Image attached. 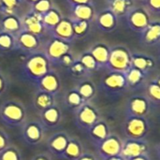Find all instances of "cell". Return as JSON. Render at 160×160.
<instances>
[{
	"label": "cell",
	"mask_w": 160,
	"mask_h": 160,
	"mask_svg": "<svg viewBox=\"0 0 160 160\" xmlns=\"http://www.w3.org/2000/svg\"><path fill=\"white\" fill-rule=\"evenodd\" d=\"M151 15L144 6H133L126 15L128 25L132 31L141 35L153 21Z\"/></svg>",
	"instance_id": "cell-1"
},
{
	"label": "cell",
	"mask_w": 160,
	"mask_h": 160,
	"mask_svg": "<svg viewBox=\"0 0 160 160\" xmlns=\"http://www.w3.org/2000/svg\"><path fill=\"white\" fill-rule=\"evenodd\" d=\"M131 53L129 50L122 46L112 49L106 67L110 71L126 73L131 68Z\"/></svg>",
	"instance_id": "cell-2"
},
{
	"label": "cell",
	"mask_w": 160,
	"mask_h": 160,
	"mask_svg": "<svg viewBox=\"0 0 160 160\" xmlns=\"http://www.w3.org/2000/svg\"><path fill=\"white\" fill-rule=\"evenodd\" d=\"M150 130V123L146 117L128 116L124 123V132L127 139H144Z\"/></svg>",
	"instance_id": "cell-3"
},
{
	"label": "cell",
	"mask_w": 160,
	"mask_h": 160,
	"mask_svg": "<svg viewBox=\"0 0 160 160\" xmlns=\"http://www.w3.org/2000/svg\"><path fill=\"white\" fill-rule=\"evenodd\" d=\"M0 116L9 126H20L24 121L25 110L19 102L8 101L1 107Z\"/></svg>",
	"instance_id": "cell-4"
},
{
	"label": "cell",
	"mask_w": 160,
	"mask_h": 160,
	"mask_svg": "<svg viewBox=\"0 0 160 160\" xmlns=\"http://www.w3.org/2000/svg\"><path fill=\"white\" fill-rule=\"evenodd\" d=\"M152 103L146 95L137 94L132 96L127 105L128 116H137V117H146L150 112Z\"/></svg>",
	"instance_id": "cell-5"
},
{
	"label": "cell",
	"mask_w": 160,
	"mask_h": 160,
	"mask_svg": "<svg viewBox=\"0 0 160 160\" xmlns=\"http://www.w3.org/2000/svg\"><path fill=\"white\" fill-rule=\"evenodd\" d=\"M149 151H150L149 143L145 139H141V140L127 139L126 141H123L121 156L125 159L128 160L143 155H149Z\"/></svg>",
	"instance_id": "cell-6"
},
{
	"label": "cell",
	"mask_w": 160,
	"mask_h": 160,
	"mask_svg": "<svg viewBox=\"0 0 160 160\" xmlns=\"http://www.w3.org/2000/svg\"><path fill=\"white\" fill-rule=\"evenodd\" d=\"M123 141L116 135H109L104 141L98 143V151L103 159L121 156Z\"/></svg>",
	"instance_id": "cell-7"
},
{
	"label": "cell",
	"mask_w": 160,
	"mask_h": 160,
	"mask_svg": "<svg viewBox=\"0 0 160 160\" xmlns=\"http://www.w3.org/2000/svg\"><path fill=\"white\" fill-rule=\"evenodd\" d=\"M25 68L31 78L39 81L48 73V59L43 55L32 56L27 61Z\"/></svg>",
	"instance_id": "cell-8"
},
{
	"label": "cell",
	"mask_w": 160,
	"mask_h": 160,
	"mask_svg": "<svg viewBox=\"0 0 160 160\" xmlns=\"http://www.w3.org/2000/svg\"><path fill=\"white\" fill-rule=\"evenodd\" d=\"M104 88L111 93H120L128 89V82L126 78V73L111 71L103 79Z\"/></svg>",
	"instance_id": "cell-9"
},
{
	"label": "cell",
	"mask_w": 160,
	"mask_h": 160,
	"mask_svg": "<svg viewBox=\"0 0 160 160\" xmlns=\"http://www.w3.org/2000/svg\"><path fill=\"white\" fill-rule=\"evenodd\" d=\"M156 65L155 58L149 54L140 52L131 53V67L141 70L148 76L155 69Z\"/></svg>",
	"instance_id": "cell-10"
},
{
	"label": "cell",
	"mask_w": 160,
	"mask_h": 160,
	"mask_svg": "<svg viewBox=\"0 0 160 160\" xmlns=\"http://www.w3.org/2000/svg\"><path fill=\"white\" fill-rule=\"evenodd\" d=\"M141 41L145 46L153 47L160 43V20L152 21L147 29L141 34Z\"/></svg>",
	"instance_id": "cell-11"
},
{
	"label": "cell",
	"mask_w": 160,
	"mask_h": 160,
	"mask_svg": "<svg viewBox=\"0 0 160 160\" xmlns=\"http://www.w3.org/2000/svg\"><path fill=\"white\" fill-rule=\"evenodd\" d=\"M147 77H148V75H146L143 72H142L141 70L131 67L126 72L128 87L130 89H134V90L145 87V85L147 83V82H146Z\"/></svg>",
	"instance_id": "cell-12"
},
{
	"label": "cell",
	"mask_w": 160,
	"mask_h": 160,
	"mask_svg": "<svg viewBox=\"0 0 160 160\" xmlns=\"http://www.w3.org/2000/svg\"><path fill=\"white\" fill-rule=\"evenodd\" d=\"M69 45L68 41L55 38L50 42L47 48V56L52 60H61V58L68 52Z\"/></svg>",
	"instance_id": "cell-13"
},
{
	"label": "cell",
	"mask_w": 160,
	"mask_h": 160,
	"mask_svg": "<svg viewBox=\"0 0 160 160\" xmlns=\"http://www.w3.org/2000/svg\"><path fill=\"white\" fill-rule=\"evenodd\" d=\"M78 120L79 122L86 128L93 127L98 120V114L97 111L89 105L82 106L78 112Z\"/></svg>",
	"instance_id": "cell-14"
},
{
	"label": "cell",
	"mask_w": 160,
	"mask_h": 160,
	"mask_svg": "<svg viewBox=\"0 0 160 160\" xmlns=\"http://www.w3.org/2000/svg\"><path fill=\"white\" fill-rule=\"evenodd\" d=\"M42 136H43V128L39 123L31 122L24 127L23 137L28 142L32 144L38 143L42 139Z\"/></svg>",
	"instance_id": "cell-15"
},
{
	"label": "cell",
	"mask_w": 160,
	"mask_h": 160,
	"mask_svg": "<svg viewBox=\"0 0 160 160\" xmlns=\"http://www.w3.org/2000/svg\"><path fill=\"white\" fill-rule=\"evenodd\" d=\"M117 22H118V18L109 8L101 12L98 18V27L101 30L107 31V32L114 30L115 27L117 26Z\"/></svg>",
	"instance_id": "cell-16"
},
{
	"label": "cell",
	"mask_w": 160,
	"mask_h": 160,
	"mask_svg": "<svg viewBox=\"0 0 160 160\" xmlns=\"http://www.w3.org/2000/svg\"><path fill=\"white\" fill-rule=\"evenodd\" d=\"M24 25L27 32H30L36 36L39 35L44 28L42 23V15L37 13L36 11L28 14L24 19Z\"/></svg>",
	"instance_id": "cell-17"
},
{
	"label": "cell",
	"mask_w": 160,
	"mask_h": 160,
	"mask_svg": "<svg viewBox=\"0 0 160 160\" xmlns=\"http://www.w3.org/2000/svg\"><path fill=\"white\" fill-rule=\"evenodd\" d=\"M52 30L57 38L63 39L65 41L70 40L75 36L72 23L68 20H61Z\"/></svg>",
	"instance_id": "cell-18"
},
{
	"label": "cell",
	"mask_w": 160,
	"mask_h": 160,
	"mask_svg": "<svg viewBox=\"0 0 160 160\" xmlns=\"http://www.w3.org/2000/svg\"><path fill=\"white\" fill-rule=\"evenodd\" d=\"M110 51L111 49L107 45L98 43L92 48L90 53L95 58L99 67H106L110 56Z\"/></svg>",
	"instance_id": "cell-19"
},
{
	"label": "cell",
	"mask_w": 160,
	"mask_h": 160,
	"mask_svg": "<svg viewBox=\"0 0 160 160\" xmlns=\"http://www.w3.org/2000/svg\"><path fill=\"white\" fill-rule=\"evenodd\" d=\"M134 0H110L109 9L115 14L117 18L126 17L129 9L134 6Z\"/></svg>",
	"instance_id": "cell-20"
},
{
	"label": "cell",
	"mask_w": 160,
	"mask_h": 160,
	"mask_svg": "<svg viewBox=\"0 0 160 160\" xmlns=\"http://www.w3.org/2000/svg\"><path fill=\"white\" fill-rule=\"evenodd\" d=\"M39 88L43 92L54 94L59 88V80L53 73H47L38 81Z\"/></svg>",
	"instance_id": "cell-21"
},
{
	"label": "cell",
	"mask_w": 160,
	"mask_h": 160,
	"mask_svg": "<svg viewBox=\"0 0 160 160\" xmlns=\"http://www.w3.org/2000/svg\"><path fill=\"white\" fill-rule=\"evenodd\" d=\"M90 134L99 143L110 135L109 127L105 122L98 121L93 127L90 128Z\"/></svg>",
	"instance_id": "cell-22"
},
{
	"label": "cell",
	"mask_w": 160,
	"mask_h": 160,
	"mask_svg": "<svg viewBox=\"0 0 160 160\" xmlns=\"http://www.w3.org/2000/svg\"><path fill=\"white\" fill-rule=\"evenodd\" d=\"M18 43L24 50H34L38 45V36L25 31L19 35Z\"/></svg>",
	"instance_id": "cell-23"
},
{
	"label": "cell",
	"mask_w": 160,
	"mask_h": 160,
	"mask_svg": "<svg viewBox=\"0 0 160 160\" xmlns=\"http://www.w3.org/2000/svg\"><path fill=\"white\" fill-rule=\"evenodd\" d=\"M73 13H74L75 19L88 22L89 20L92 19L94 15V10H93V8L89 4H82V5L74 6Z\"/></svg>",
	"instance_id": "cell-24"
},
{
	"label": "cell",
	"mask_w": 160,
	"mask_h": 160,
	"mask_svg": "<svg viewBox=\"0 0 160 160\" xmlns=\"http://www.w3.org/2000/svg\"><path fill=\"white\" fill-rule=\"evenodd\" d=\"M146 97L149 98L151 103L160 105V86L152 80L145 85Z\"/></svg>",
	"instance_id": "cell-25"
},
{
	"label": "cell",
	"mask_w": 160,
	"mask_h": 160,
	"mask_svg": "<svg viewBox=\"0 0 160 160\" xmlns=\"http://www.w3.org/2000/svg\"><path fill=\"white\" fill-rule=\"evenodd\" d=\"M60 21H61L60 14L56 10L52 9V8L48 12L42 15V23L45 27H48V28L53 29Z\"/></svg>",
	"instance_id": "cell-26"
},
{
	"label": "cell",
	"mask_w": 160,
	"mask_h": 160,
	"mask_svg": "<svg viewBox=\"0 0 160 160\" xmlns=\"http://www.w3.org/2000/svg\"><path fill=\"white\" fill-rule=\"evenodd\" d=\"M63 154L69 159L77 160L79 158H81L82 156V147L78 142H76L74 140L69 141L66 149H65V152Z\"/></svg>",
	"instance_id": "cell-27"
},
{
	"label": "cell",
	"mask_w": 160,
	"mask_h": 160,
	"mask_svg": "<svg viewBox=\"0 0 160 160\" xmlns=\"http://www.w3.org/2000/svg\"><path fill=\"white\" fill-rule=\"evenodd\" d=\"M68 142H69V140L68 139L67 136L60 134V135L55 136L52 140V142L50 143V147H51V149L54 153H56V154H63L65 152V149H66Z\"/></svg>",
	"instance_id": "cell-28"
},
{
	"label": "cell",
	"mask_w": 160,
	"mask_h": 160,
	"mask_svg": "<svg viewBox=\"0 0 160 160\" xmlns=\"http://www.w3.org/2000/svg\"><path fill=\"white\" fill-rule=\"evenodd\" d=\"M36 104H37V106L38 108H40L42 110H45L47 108H50V107L53 106L52 94L40 91L39 94L36 98Z\"/></svg>",
	"instance_id": "cell-29"
},
{
	"label": "cell",
	"mask_w": 160,
	"mask_h": 160,
	"mask_svg": "<svg viewBox=\"0 0 160 160\" xmlns=\"http://www.w3.org/2000/svg\"><path fill=\"white\" fill-rule=\"evenodd\" d=\"M43 119L49 125H55L60 119V111L55 106L47 108L43 112Z\"/></svg>",
	"instance_id": "cell-30"
},
{
	"label": "cell",
	"mask_w": 160,
	"mask_h": 160,
	"mask_svg": "<svg viewBox=\"0 0 160 160\" xmlns=\"http://www.w3.org/2000/svg\"><path fill=\"white\" fill-rule=\"evenodd\" d=\"M2 25L4 29L8 32H14L19 30L20 28V22L19 20L14 16H8L6 19H4Z\"/></svg>",
	"instance_id": "cell-31"
},
{
	"label": "cell",
	"mask_w": 160,
	"mask_h": 160,
	"mask_svg": "<svg viewBox=\"0 0 160 160\" xmlns=\"http://www.w3.org/2000/svg\"><path fill=\"white\" fill-rule=\"evenodd\" d=\"M71 23H72V27H73L74 34L76 36H82V35H83L88 30L89 24H88V22L87 21L74 19L71 22Z\"/></svg>",
	"instance_id": "cell-32"
},
{
	"label": "cell",
	"mask_w": 160,
	"mask_h": 160,
	"mask_svg": "<svg viewBox=\"0 0 160 160\" xmlns=\"http://www.w3.org/2000/svg\"><path fill=\"white\" fill-rule=\"evenodd\" d=\"M84 68L85 69H89V70H94L96 69L98 67H99L97 63V61L95 60V58L92 56V54L89 52V53H86V54H83L81 58V62H80Z\"/></svg>",
	"instance_id": "cell-33"
},
{
	"label": "cell",
	"mask_w": 160,
	"mask_h": 160,
	"mask_svg": "<svg viewBox=\"0 0 160 160\" xmlns=\"http://www.w3.org/2000/svg\"><path fill=\"white\" fill-rule=\"evenodd\" d=\"M78 93L82 98V99H89V98H91L93 97V95L95 93V89H94V86L91 83L84 82L79 87Z\"/></svg>",
	"instance_id": "cell-34"
},
{
	"label": "cell",
	"mask_w": 160,
	"mask_h": 160,
	"mask_svg": "<svg viewBox=\"0 0 160 160\" xmlns=\"http://www.w3.org/2000/svg\"><path fill=\"white\" fill-rule=\"evenodd\" d=\"M35 11L40 15L48 12L51 9V1L50 0H38L34 4Z\"/></svg>",
	"instance_id": "cell-35"
},
{
	"label": "cell",
	"mask_w": 160,
	"mask_h": 160,
	"mask_svg": "<svg viewBox=\"0 0 160 160\" xmlns=\"http://www.w3.org/2000/svg\"><path fill=\"white\" fill-rule=\"evenodd\" d=\"M0 160H21V158L18 151L8 147L0 153Z\"/></svg>",
	"instance_id": "cell-36"
},
{
	"label": "cell",
	"mask_w": 160,
	"mask_h": 160,
	"mask_svg": "<svg viewBox=\"0 0 160 160\" xmlns=\"http://www.w3.org/2000/svg\"><path fill=\"white\" fill-rule=\"evenodd\" d=\"M143 6L151 14H160V0H145Z\"/></svg>",
	"instance_id": "cell-37"
},
{
	"label": "cell",
	"mask_w": 160,
	"mask_h": 160,
	"mask_svg": "<svg viewBox=\"0 0 160 160\" xmlns=\"http://www.w3.org/2000/svg\"><path fill=\"white\" fill-rule=\"evenodd\" d=\"M68 102L72 107H79L82 102V98L80 96L78 91H72L68 96Z\"/></svg>",
	"instance_id": "cell-38"
},
{
	"label": "cell",
	"mask_w": 160,
	"mask_h": 160,
	"mask_svg": "<svg viewBox=\"0 0 160 160\" xmlns=\"http://www.w3.org/2000/svg\"><path fill=\"white\" fill-rule=\"evenodd\" d=\"M12 46V38L8 33L0 34V48L9 49Z\"/></svg>",
	"instance_id": "cell-39"
},
{
	"label": "cell",
	"mask_w": 160,
	"mask_h": 160,
	"mask_svg": "<svg viewBox=\"0 0 160 160\" xmlns=\"http://www.w3.org/2000/svg\"><path fill=\"white\" fill-rule=\"evenodd\" d=\"M8 142H9V140H8V135L4 131L0 130V153L8 147Z\"/></svg>",
	"instance_id": "cell-40"
},
{
	"label": "cell",
	"mask_w": 160,
	"mask_h": 160,
	"mask_svg": "<svg viewBox=\"0 0 160 160\" xmlns=\"http://www.w3.org/2000/svg\"><path fill=\"white\" fill-rule=\"evenodd\" d=\"M1 3L3 5V7H5L8 10L10 11L15 7H17L19 0H1Z\"/></svg>",
	"instance_id": "cell-41"
},
{
	"label": "cell",
	"mask_w": 160,
	"mask_h": 160,
	"mask_svg": "<svg viewBox=\"0 0 160 160\" xmlns=\"http://www.w3.org/2000/svg\"><path fill=\"white\" fill-rule=\"evenodd\" d=\"M72 70H73L75 73H82L83 70H85V68H84L81 63H78V64H75V65L72 67Z\"/></svg>",
	"instance_id": "cell-42"
},
{
	"label": "cell",
	"mask_w": 160,
	"mask_h": 160,
	"mask_svg": "<svg viewBox=\"0 0 160 160\" xmlns=\"http://www.w3.org/2000/svg\"><path fill=\"white\" fill-rule=\"evenodd\" d=\"M128 160H151L149 155H143V156H140V157H136V158H132Z\"/></svg>",
	"instance_id": "cell-43"
},
{
	"label": "cell",
	"mask_w": 160,
	"mask_h": 160,
	"mask_svg": "<svg viewBox=\"0 0 160 160\" xmlns=\"http://www.w3.org/2000/svg\"><path fill=\"white\" fill-rule=\"evenodd\" d=\"M71 3H73L75 6L76 5H82V4H89L90 0H69Z\"/></svg>",
	"instance_id": "cell-44"
},
{
	"label": "cell",
	"mask_w": 160,
	"mask_h": 160,
	"mask_svg": "<svg viewBox=\"0 0 160 160\" xmlns=\"http://www.w3.org/2000/svg\"><path fill=\"white\" fill-rule=\"evenodd\" d=\"M77 160H96L92 156L90 155H85V156H82L81 158H79Z\"/></svg>",
	"instance_id": "cell-45"
},
{
	"label": "cell",
	"mask_w": 160,
	"mask_h": 160,
	"mask_svg": "<svg viewBox=\"0 0 160 160\" xmlns=\"http://www.w3.org/2000/svg\"><path fill=\"white\" fill-rule=\"evenodd\" d=\"M103 160H126L122 156H116V157H112V158H108Z\"/></svg>",
	"instance_id": "cell-46"
},
{
	"label": "cell",
	"mask_w": 160,
	"mask_h": 160,
	"mask_svg": "<svg viewBox=\"0 0 160 160\" xmlns=\"http://www.w3.org/2000/svg\"><path fill=\"white\" fill-rule=\"evenodd\" d=\"M152 81H153V82H155L158 85H159L160 86V73L158 75V76H156V78H154Z\"/></svg>",
	"instance_id": "cell-47"
},
{
	"label": "cell",
	"mask_w": 160,
	"mask_h": 160,
	"mask_svg": "<svg viewBox=\"0 0 160 160\" xmlns=\"http://www.w3.org/2000/svg\"><path fill=\"white\" fill-rule=\"evenodd\" d=\"M3 88H4V81H3V78L0 76V93L3 91Z\"/></svg>",
	"instance_id": "cell-48"
},
{
	"label": "cell",
	"mask_w": 160,
	"mask_h": 160,
	"mask_svg": "<svg viewBox=\"0 0 160 160\" xmlns=\"http://www.w3.org/2000/svg\"><path fill=\"white\" fill-rule=\"evenodd\" d=\"M158 157L160 159V143L158 144Z\"/></svg>",
	"instance_id": "cell-49"
},
{
	"label": "cell",
	"mask_w": 160,
	"mask_h": 160,
	"mask_svg": "<svg viewBox=\"0 0 160 160\" xmlns=\"http://www.w3.org/2000/svg\"><path fill=\"white\" fill-rule=\"evenodd\" d=\"M35 160H48L47 158H43V157H38V158H36Z\"/></svg>",
	"instance_id": "cell-50"
},
{
	"label": "cell",
	"mask_w": 160,
	"mask_h": 160,
	"mask_svg": "<svg viewBox=\"0 0 160 160\" xmlns=\"http://www.w3.org/2000/svg\"><path fill=\"white\" fill-rule=\"evenodd\" d=\"M158 54H159V57H160V43L158 45Z\"/></svg>",
	"instance_id": "cell-51"
},
{
	"label": "cell",
	"mask_w": 160,
	"mask_h": 160,
	"mask_svg": "<svg viewBox=\"0 0 160 160\" xmlns=\"http://www.w3.org/2000/svg\"><path fill=\"white\" fill-rule=\"evenodd\" d=\"M28 1H30V2H33V3H36L37 1H38V0H28Z\"/></svg>",
	"instance_id": "cell-52"
},
{
	"label": "cell",
	"mask_w": 160,
	"mask_h": 160,
	"mask_svg": "<svg viewBox=\"0 0 160 160\" xmlns=\"http://www.w3.org/2000/svg\"><path fill=\"white\" fill-rule=\"evenodd\" d=\"M138 1H141V2H142V3H143V2H144L145 0H138Z\"/></svg>",
	"instance_id": "cell-53"
}]
</instances>
